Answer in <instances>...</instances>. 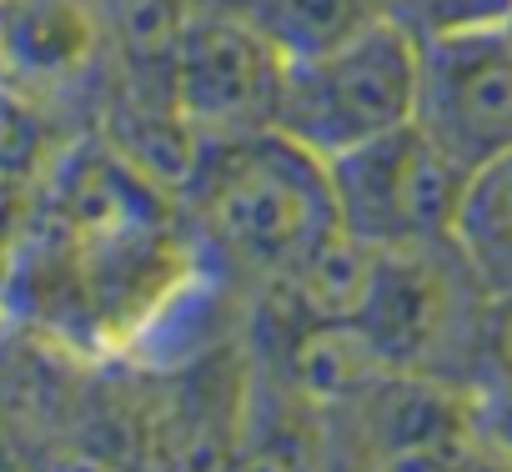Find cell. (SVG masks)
Wrapping results in <instances>:
<instances>
[{
    "instance_id": "obj_1",
    "label": "cell",
    "mask_w": 512,
    "mask_h": 472,
    "mask_svg": "<svg viewBox=\"0 0 512 472\" xmlns=\"http://www.w3.org/2000/svg\"><path fill=\"white\" fill-rule=\"evenodd\" d=\"M181 191L196 252L231 277L287 282L337 236L327 161L277 126L201 136Z\"/></svg>"
},
{
    "instance_id": "obj_2",
    "label": "cell",
    "mask_w": 512,
    "mask_h": 472,
    "mask_svg": "<svg viewBox=\"0 0 512 472\" xmlns=\"http://www.w3.org/2000/svg\"><path fill=\"white\" fill-rule=\"evenodd\" d=\"M417 111V41L387 16L282 71L272 126L332 161L372 136L407 126Z\"/></svg>"
},
{
    "instance_id": "obj_3",
    "label": "cell",
    "mask_w": 512,
    "mask_h": 472,
    "mask_svg": "<svg viewBox=\"0 0 512 472\" xmlns=\"http://www.w3.org/2000/svg\"><path fill=\"white\" fill-rule=\"evenodd\" d=\"M487 307L492 297L472 282L452 242H437L412 252H377L372 282L347 327L382 367L447 372L452 357L487 362Z\"/></svg>"
},
{
    "instance_id": "obj_4",
    "label": "cell",
    "mask_w": 512,
    "mask_h": 472,
    "mask_svg": "<svg viewBox=\"0 0 512 472\" xmlns=\"http://www.w3.org/2000/svg\"><path fill=\"white\" fill-rule=\"evenodd\" d=\"M327 181L342 236L367 252H412L447 242L467 171L407 121L332 156Z\"/></svg>"
},
{
    "instance_id": "obj_5",
    "label": "cell",
    "mask_w": 512,
    "mask_h": 472,
    "mask_svg": "<svg viewBox=\"0 0 512 472\" xmlns=\"http://www.w3.org/2000/svg\"><path fill=\"white\" fill-rule=\"evenodd\" d=\"M282 71L287 56L272 41L191 0L171 41L166 91L196 136H236L272 126Z\"/></svg>"
},
{
    "instance_id": "obj_6",
    "label": "cell",
    "mask_w": 512,
    "mask_h": 472,
    "mask_svg": "<svg viewBox=\"0 0 512 472\" xmlns=\"http://www.w3.org/2000/svg\"><path fill=\"white\" fill-rule=\"evenodd\" d=\"M412 126L462 171L512 151V31H462L417 41Z\"/></svg>"
},
{
    "instance_id": "obj_7",
    "label": "cell",
    "mask_w": 512,
    "mask_h": 472,
    "mask_svg": "<svg viewBox=\"0 0 512 472\" xmlns=\"http://www.w3.org/2000/svg\"><path fill=\"white\" fill-rule=\"evenodd\" d=\"M447 242L487 297H512V151L467 171Z\"/></svg>"
},
{
    "instance_id": "obj_8",
    "label": "cell",
    "mask_w": 512,
    "mask_h": 472,
    "mask_svg": "<svg viewBox=\"0 0 512 472\" xmlns=\"http://www.w3.org/2000/svg\"><path fill=\"white\" fill-rule=\"evenodd\" d=\"M0 31H6V76L31 86L76 76L91 61L101 26L86 0H11L0 11Z\"/></svg>"
},
{
    "instance_id": "obj_9",
    "label": "cell",
    "mask_w": 512,
    "mask_h": 472,
    "mask_svg": "<svg viewBox=\"0 0 512 472\" xmlns=\"http://www.w3.org/2000/svg\"><path fill=\"white\" fill-rule=\"evenodd\" d=\"M196 6H211V11L251 26L262 41H272L287 61L327 51L342 36H352L367 21L382 16L377 0H196Z\"/></svg>"
},
{
    "instance_id": "obj_10",
    "label": "cell",
    "mask_w": 512,
    "mask_h": 472,
    "mask_svg": "<svg viewBox=\"0 0 512 472\" xmlns=\"http://www.w3.org/2000/svg\"><path fill=\"white\" fill-rule=\"evenodd\" d=\"M56 166V121L31 96V86H11L0 76V176L36 186Z\"/></svg>"
},
{
    "instance_id": "obj_11",
    "label": "cell",
    "mask_w": 512,
    "mask_h": 472,
    "mask_svg": "<svg viewBox=\"0 0 512 472\" xmlns=\"http://www.w3.org/2000/svg\"><path fill=\"white\" fill-rule=\"evenodd\" d=\"M377 11L392 26H402L412 41H437V36L507 26L512 0H377Z\"/></svg>"
},
{
    "instance_id": "obj_12",
    "label": "cell",
    "mask_w": 512,
    "mask_h": 472,
    "mask_svg": "<svg viewBox=\"0 0 512 472\" xmlns=\"http://www.w3.org/2000/svg\"><path fill=\"white\" fill-rule=\"evenodd\" d=\"M6 11V6H0ZM0 76H6V31H0Z\"/></svg>"
},
{
    "instance_id": "obj_13",
    "label": "cell",
    "mask_w": 512,
    "mask_h": 472,
    "mask_svg": "<svg viewBox=\"0 0 512 472\" xmlns=\"http://www.w3.org/2000/svg\"><path fill=\"white\" fill-rule=\"evenodd\" d=\"M0 6H11V0H0Z\"/></svg>"
},
{
    "instance_id": "obj_14",
    "label": "cell",
    "mask_w": 512,
    "mask_h": 472,
    "mask_svg": "<svg viewBox=\"0 0 512 472\" xmlns=\"http://www.w3.org/2000/svg\"><path fill=\"white\" fill-rule=\"evenodd\" d=\"M507 31H512V21H507Z\"/></svg>"
}]
</instances>
